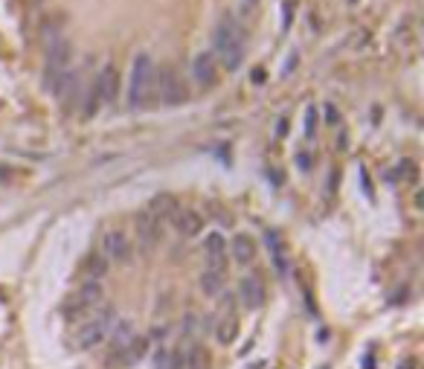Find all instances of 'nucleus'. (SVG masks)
Returning a JSON list of instances; mask_svg holds the SVG:
<instances>
[{
    "label": "nucleus",
    "instance_id": "nucleus-13",
    "mask_svg": "<svg viewBox=\"0 0 424 369\" xmlns=\"http://www.w3.org/2000/svg\"><path fill=\"white\" fill-rule=\"evenodd\" d=\"M227 253L233 256L238 265H253V262H256V253H259V244H256L253 236L238 233V236H233V242H230V247H227Z\"/></svg>",
    "mask_w": 424,
    "mask_h": 369
},
{
    "label": "nucleus",
    "instance_id": "nucleus-9",
    "mask_svg": "<svg viewBox=\"0 0 424 369\" xmlns=\"http://www.w3.org/2000/svg\"><path fill=\"white\" fill-rule=\"evenodd\" d=\"M137 236H140L142 247H157L160 239H163V224L151 215V209L145 207L142 212H137Z\"/></svg>",
    "mask_w": 424,
    "mask_h": 369
},
{
    "label": "nucleus",
    "instance_id": "nucleus-28",
    "mask_svg": "<svg viewBox=\"0 0 424 369\" xmlns=\"http://www.w3.org/2000/svg\"><path fill=\"white\" fill-rule=\"evenodd\" d=\"M299 166H302V169H311V157H305V154H299Z\"/></svg>",
    "mask_w": 424,
    "mask_h": 369
},
{
    "label": "nucleus",
    "instance_id": "nucleus-24",
    "mask_svg": "<svg viewBox=\"0 0 424 369\" xmlns=\"http://www.w3.org/2000/svg\"><path fill=\"white\" fill-rule=\"evenodd\" d=\"M326 122L329 125H340V111H337V105H331V102H326Z\"/></svg>",
    "mask_w": 424,
    "mask_h": 369
},
{
    "label": "nucleus",
    "instance_id": "nucleus-17",
    "mask_svg": "<svg viewBox=\"0 0 424 369\" xmlns=\"http://www.w3.org/2000/svg\"><path fill=\"white\" fill-rule=\"evenodd\" d=\"M227 285V273L224 270H212V267H203V273H200V291L206 294V297H218Z\"/></svg>",
    "mask_w": 424,
    "mask_h": 369
},
{
    "label": "nucleus",
    "instance_id": "nucleus-4",
    "mask_svg": "<svg viewBox=\"0 0 424 369\" xmlns=\"http://www.w3.org/2000/svg\"><path fill=\"white\" fill-rule=\"evenodd\" d=\"M186 99H189V87L183 81V76L172 64H163L157 70V102L175 108V105H183Z\"/></svg>",
    "mask_w": 424,
    "mask_h": 369
},
{
    "label": "nucleus",
    "instance_id": "nucleus-25",
    "mask_svg": "<svg viewBox=\"0 0 424 369\" xmlns=\"http://www.w3.org/2000/svg\"><path fill=\"white\" fill-rule=\"evenodd\" d=\"M288 125H291L288 116H279V122H276V140H282L285 134H288Z\"/></svg>",
    "mask_w": 424,
    "mask_h": 369
},
{
    "label": "nucleus",
    "instance_id": "nucleus-11",
    "mask_svg": "<svg viewBox=\"0 0 424 369\" xmlns=\"http://www.w3.org/2000/svg\"><path fill=\"white\" fill-rule=\"evenodd\" d=\"M172 227L177 230V236L195 239V236H200V230H203V218H200V212H195V209L180 207L175 212V218H172Z\"/></svg>",
    "mask_w": 424,
    "mask_h": 369
},
{
    "label": "nucleus",
    "instance_id": "nucleus-27",
    "mask_svg": "<svg viewBox=\"0 0 424 369\" xmlns=\"http://www.w3.org/2000/svg\"><path fill=\"white\" fill-rule=\"evenodd\" d=\"M268 79V73H264V70H256V73H253V81H264Z\"/></svg>",
    "mask_w": 424,
    "mask_h": 369
},
{
    "label": "nucleus",
    "instance_id": "nucleus-19",
    "mask_svg": "<svg viewBox=\"0 0 424 369\" xmlns=\"http://www.w3.org/2000/svg\"><path fill=\"white\" fill-rule=\"evenodd\" d=\"M186 369H212V355H209V349L200 346V343H195V346L189 349Z\"/></svg>",
    "mask_w": 424,
    "mask_h": 369
},
{
    "label": "nucleus",
    "instance_id": "nucleus-22",
    "mask_svg": "<svg viewBox=\"0 0 424 369\" xmlns=\"http://www.w3.org/2000/svg\"><path fill=\"white\" fill-rule=\"evenodd\" d=\"M346 44L352 47V50H363V47L369 44V32H366V29H354V32L346 38Z\"/></svg>",
    "mask_w": 424,
    "mask_h": 369
},
{
    "label": "nucleus",
    "instance_id": "nucleus-7",
    "mask_svg": "<svg viewBox=\"0 0 424 369\" xmlns=\"http://www.w3.org/2000/svg\"><path fill=\"white\" fill-rule=\"evenodd\" d=\"M192 76L198 81V87H215L221 73H218V58L212 53H198L192 58Z\"/></svg>",
    "mask_w": 424,
    "mask_h": 369
},
{
    "label": "nucleus",
    "instance_id": "nucleus-12",
    "mask_svg": "<svg viewBox=\"0 0 424 369\" xmlns=\"http://www.w3.org/2000/svg\"><path fill=\"white\" fill-rule=\"evenodd\" d=\"M96 87H99V96H102V105H111L119 99V70L114 67V64H105L102 67V73L96 76Z\"/></svg>",
    "mask_w": 424,
    "mask_h": 369
},
{
    "label": "nucleus",
    "instance_id": "nucleus-15",
    "mask_svg": "<svg viewBox=\"0 0 424 369\" xmlns=\"http://www.w3.org/2000/svg\"><path fill=\"white\" fill-rule=\"evenodd\" d=\"M134 337H137V332H134V323H131V320H117V323H114V329H111V335H108L114 355H122Z\"/></svg>",
    "mask_w": 424,
    "mask_h": 369
},
{
    "label": "nucleus",
    "instance_id": "nucleus-29",
    "mask_svg": "<svg viewBox=\"0 0 424 369\" xmlns=\"http://www.w3.org/2000/svg\"><path fill=\"white\" fill-rule=\"evenodd\" d=\"M247 3H256V0H247Z\"/></svg>",
    "mask_w": 424,
    "mask_h": 369
},
{
    "label": "nucleus",
    "instance_id": "nucleus-18",
    "mask_svg": "<svg viewBox=\"0 0 424 369\" xmlns=\"http://www.w3.org/2000/svg\"><path fill=\"white\" fill-rule=\"evenodd\" d=\"M108 262H105V256L99 253V250H96V253H90L87 256V262H84V282H102V276H105L108 273Z\"/></svg>",
    "mask_w": 424,
    "mask_h": 369
},
{
    "label": "nucleus",
    "instance_id": "nucleus-23",
    "mask_svg": "<svg viewBox=\"0 0 424 369\" xmlns=\"http://www.w3.org/2000/svg\"><path fill=\"white\" fill-rule=\"evenodd\" d=\"M157 369H180V360H177L175 352H160L157 355Z\"/></svg>",
    "mask_w": 424,
    "mask_h": 369
},
{
    "label": "nucleus",
    "instance_id": "nucleus-5",
    "mask_svg": "<svg viewBox=\"0 0 424 369\" xmlns=\"http://www.w3.org/2000/svg\"><path fill=\"white\" fill-rule=\"evenodd\" d=\"M99 253L105 256L108 265H125V262H131V239L125 236V230L108 227V230L102 233V247H99Z\"/></svg>",
    "mask_w": 424,
    "mask_h": 369
},
{
    "label": "nucleus",
    "instance_id": "nucleus-10",
    "mask_svg": "<svg viewBox=\"0 0 424 369\" xmlns=\"http://www.w3.org/2000/svg\"><path fill=\"white\" fill-rule=\"evenodd\" d=\"M99 300H102V282H84L82 291L76 294V300L70 302L67 314H84V317H87V311L96 308Z\"/></svg>",
    "mask_w": 424,
    "mask_h": 369
},
{
    "label": "nucleus",
    "instance_id": "nucleus-14",
    "mask_svg": "<svg viewBox=\"0 0 424 369\" xmlns=\"http://www.w3.org/2000/svg\"><path fill=\"white\" fill-rule=\"evenodd\" d=\"M238 332H241V320H238L236 311H224L215 320V340L221 346H233L238 340Z\"/></svg>",
    "mask_w": 424,
    "mask_h": 369
},
{
    "label": "nucleus",
    "instance_id": "nucleus-8",
    "mask_svg": "<svg viewBox=\"0 0 424 369\" xmlns=\"http://www.w3.org/2000/svg\"><path fill=\"white\" fill-rule=\"evenodd\" d=\"M203 259H206V267L212 270H224L230 267V253H227V242L221 233H209L206 242H203Z\"/></svg>",
    "mask_w": 424,
    "mask_h": 369
},
{
    "label": "nucleus",
    "instance_id": "nucleus-1",
    "mask_svg": "<svg viewBox=\"0 0 424 369\" xmlns=\"http://www.w3.org/2000/svg\"><path fill=\"white\" fill-rule=\"evenodd\" d=\"M117 323V311L111 308V305H102V308H96L90 311L87 317L79 320V326L73 329V349H79V352H87V349L99 346V343H105L108 335H111V329Z\"/></svg>",
    "mask_w": 424,
    "mask_h": 369
},
{
    "label": "nucleus",
    "instance_id": "nucleus-2",
    "mask_svg": "<svg viewBox=\"0 0 424 369\" xmlns=\"http://www.w3.org/2000/svg\"><path fill=\"white\" fill-rule=\"evenodd\" d=\"M157 99V67L148 53H140L131 64V81H128V105L134 111L148 108Z\"/></svg>",
    "mask_w": 424,
    "mask_h": 369
},
{
    "label": "nucleus",
    "instance_id": "nucleus-26",
    "mask_svg": "<svg viewBox=\"0 0 424 369\" xmlns=\"http://www.w3.org/2000/svg\"><path fill=\"white\" fill-rule=\"evenodd\" d=\"M418 366V360L415 358H407V360H398V369H415Z\"/></svg>",
    "mask_w": 424,
    "mask_h": 369
},
{
    "label": "nucleus",
    "instance_id": "nucleus-3",
    "mask_svg": "<svg viewBox=\"0 0 424 369\" xmlns=\"http://www.w3.org/2000/svg\"><path fill=\"white\" fill-rule=\"evenodd\" d=\"M212 44H215L212 56H218V64H224V70L233 73V70L241 67V61H244V32L236 26L233 18H224L215 26Z\"/></svg>",
    "mask_w": 424,
    "mask_h": 369
},
{
    "label": "nucleus",
    "instance_id": "nucleus-20",
    "mask_svg": "<svg viewBox=\"0 0 424 369\" xmlns=\"http://www.w3.org/2000/svg\"><path fill=\"white\" fill-rule=\"evenodd\" d=\"M145 349H148V337H134L128 343V349H125L119 358H122V363H137V360L145 355Z\"/></svg>",
    "mask_w": 424,
    "mask_h": 369
},
{
    "label": "nucleus",
    "instance_id": "nucleus-21",
    "mask_svg": "<svg viewBox=\"0 0 424 369\" xmlns=\"http://www.w3.org/2000/svg\"><path fill=\"white\" fill-rule=\"evenodd\" d=\"M317 125H320V116L314 108H308V114H305V137L308 140H317Z\"/></svg>",
    "mask_w": 424,
    "mask_h": 369
},
{
    "label": "nucleus",
    "instance_id": "nucleus-16",
    "mask_svg": "<svg viewBox=\"0 0 424 369\" xmlns=\"http://www.w3.org/2000/svg\"><path fill=\"white\" fill-rule=\"evenodd\" d=\"M148 209H151L154 218H157V221H160V224L166 227L169 221L175 218V212H177L180 207H177V201H175L172 195H157V198L151 201V207H148Z\"/></svg>",
    "mask_w": 424,
    "mask_h": 369
},
{
    "label": "nucleus",
    "instance_id": "nucleus-6",
    "mask_svg": "<svg viewBox=\"0 0 424 369\" xmlns=\"http://www.w3.org/2000/svg\"><path fill=\"white\" fill-rule=\"evenodd\" d=\"M264 297H268V291H264V279L259 273H244L238 279V300L247 311H259L264 305Z\"/></svg>",
    "mask_w": 424,
    "mask_h": 369
}]
</instances>
